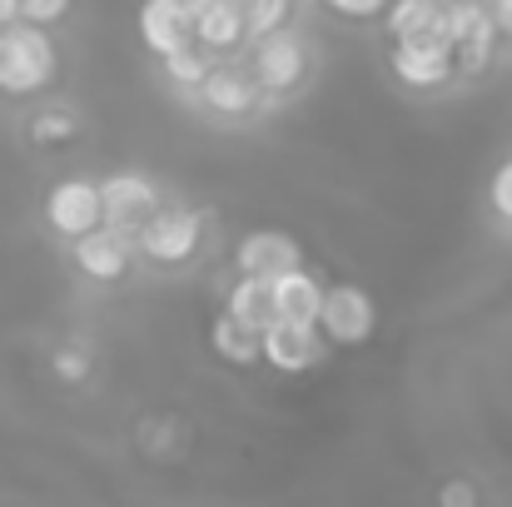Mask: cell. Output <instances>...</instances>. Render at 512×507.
<instances>
[{
  "mask_svg": "<svg viewBox=\"0 0 512 507\" xmlns=\"http://www.w3.org/2000/svg\"><path fill=\"white\" fill-rule=\"evenodd\" d=\"M75 130H80V120H75V110H65V105H50V110H40V115L30 120V140H35V145H70Z\"/></svg>",
  "mask_w": 512,
  "mask_h": 507,
  "instance_id": "cell-20",
  "label": "cell"
},
{
  "mask_svg": "<svg viewBox=\"0 0 512 507\" xmlns=\"http://www.w3.org/2000/svg\"><path fill=\"white\" fill-rule=\"evenodd\" d=\"M388 65L408 90H443L458 80L453 40H448V5L433 0H403L388 5Z\"/></svg>",
  "mask_w": 512,
  "mask_h": 507,
  "instance_id": "cell-1",
  "label": "cell"
},
{
  "mask_svg": "<svg viewBox=\"0 0 512 507\" xmlns=\"http://www.w3.org/2000/svg\"><path fill=\"white\" fill-rule=\"evenodd\" d=\"M219 60H209L199 45L194 50H184V55H170L165 60V80H170L174 90H189V95H199V85L209 80V70H214Z\"/></svg>",
  "mask_w": 512,
  "mask_h": 507,
  "instance_id": "cell-19",
  "label": "cell"
},
{
  "mask_svg": "<svg viewBox=\"0 0 512 507\" xmlns=\"http://www.w3.org/2000/svg\"><path fill=\"white\" fill-rule=\"evenodd\" d=\"M438 507H478L473 478H448V483L438 488Z\"/></svg>",
  "mask_w": 512,
  "mask_h": 507,
  "instance_id": "cell-25",
  "label": "cell"
},
{
  "mask_svg": "<svg viewBox=\"0 0 512 507\" xmlns=\"http://www.w3.org/2000/svg\"><path fill=\"white\" fill-rule=\"evenodd\" d=\"M448 40H453V65L458 75H483L493 65V50H498V30H493V15L488 5H448Z\"/></svg>",
  "mask_w": 512,
  "mask_h": 507,
  "instance_id": "cell-9",
  "label": "cell"
},
{
  "mask_svg": "<svg viewBox=\"0 0 512 507\" xmlns=\"http://www.w3.org/2000/svg\"><path fill=\"white\" fill-rule=\"evenodd\" d=\"M100 209H105V229H120V234H140L160 209H165V194L150 174H135V169H120L110 179H100Z\"/></svg>",
  "mask_w": 512,
  "mask_h": 507,
  "instance_id": "cell-5",
  "label": "cell"
},
{
  "mask_svg": "<svg viewBox=\"0 0 512 507\" xmlns=\"http://www.w3.org/2000/svg\"><path fill=\"white\" fill-rule=\"evenodd\" d=\"M259 353H264V363L279 368V373H309V368L324 363L329 343L319 338V329H309V324H279V319H274V324L259 334Z\"/></svg>",
  "mask_w": 512,
  "mask_h": 507,
  "instance_id": "cell-10",
  "label": "cell"
},
{
  "mask_svg": "<svg viewBox=\"0 0 512 507\" xmlns=\"http://www.w3.org/2000/svg\"><path fill=\"white\" fill-rule=\"evenodd\" d=\"M224 314H229L234 324L264 334V329L274 324V289L259 284V279H239V284L229 289V299H224Z\"/></svg>",
  "mask_w": 512,
  "mask_h": 507,
  "instance_id": "cell-16",
  "label": "cell"
},
{
  "mask_svg": "<svg viewBox=\"0 0 512 507\" xmlns=\"http://www.w3.org/2000/svg\"><path fill=\"white\" fill-rule=\"evenodd\" d=\"M488 204H493V214H498L503 224H512V160H503L498 174H493V184H488Z\"/></svg>",
  "mask_w": 512,
  "mask_h": 507,
  "instance_id": "cell-22",
  "label": "cell"
},
{
  "mask_svg": "<svg viewBox=\"0 0 512 507\" xmlns=\"http://www.w3.org/2000/svg\"><path fill=\"white\" fill-rule=\"evenodd\" d=\"M329 15L339 20H388L383 0H329Z\"/></svg>",
  "mask_w": 512,
  "mask_h": 507,
  "instance_id": "cell-23",
  "label": "cell"
},
{
  "mask_svg": "<svg viewBox=\"0 0 512 507\" xmlns=\"http://www.w3.org/2000/svg\"><path fill=\"white\" fill-rule=\"evenodd\" d=\"M199 105H204L209 115H219V120H244V115H254V110L264 105V95H259V85L249 80L244 65L219 60V65L209 70V80L199 85Z\"/></svg>",
  "mask_w": 512,
  "mask_h": 507,
  "instance_id": "cell-11",
  "label": "cell"
},
{
  "mask_svg": "<svg viewBox=\"0 0 512 507\" xmlns=\"http://www.w3.org/2000/svg\"><path fill=\"white\" fill-rule=\"evenodd\" d=\"M274 289V319L279 324H319V309H324V284L309 274V269H294L284 279L269 284Z\"/></svg>",
  "mask_w": 512,
  "mask_h": 507,
  "instance_id": "cell-15",
  "label": "cell"
},
{
  "mask_svg": "<svg viewBox=\"0 0 512 507\" xmlns=\"http://www.w3.org/2000/svg\"><path fill=\"white\" fill-rule=\"evenodd\" d=\"M65 15H70L65 0H35V5H20V25H35V30H45V25H55V20H65Z\"/></svg>",
  "mask_w": 512,
  "mask_h": 507,
  "instance_id": "cell-24",
  "label": "cell"
},
{
  "mask_svg": "<svg viewBox=\"0 0 512 507\" xmlns=\"http://www.w3.org/2000/svg\"><path fill=\"white\" fill-rule=\"evenodd\" d=\"M70 254H75V269H80L85 279H100V284L125 279L130 264L140 259L135 234H120V229H95V234H85L80 244H70Z\"/></svg>",
  "mask_w": 512,
  "mask_h": 507,
  "instance_id": "cell-13",
  "label": "cell"
},
{
  "mask_svg": "<svg viewBox=\"0 0 512 507\" xmlns=\"http://www.w3.org/2000/svg\"><path fill=\"white\" fill-rule=\"evenodd\" d=\"M55 373H60L65 383H80V378H90V353H85L80 343H65V348H55Z\"/></svg>",
  "mask_w": 512,
  "mask_h": 507,
  "instance_id": "cell-21",
  "label": "cell"
},
{
  "mask_svg": "<svg viewBox=\"0 0 512 507\" xmlns=\"http://www.w3.org/2000/svg\"><path fill=\"white\" fill-rule=\"evenodd\" d=\"M15 20H20V5L15 0H0V30H10Z\"/></svg>",
  "mask_w": 512,
  "mask_h": 507,
  "instance_id": "cell-27",
  "label": "cell"
},
{
  "mask_svg": "<svg viewBox=\"0 0 512 507\" xmlns=\"http://www.w3.org/2000/svg\"><path fill=\"white\" fill-rule=\"evenodd\" d=\"M194 45H199L209 60L234 55L239 45H249L244 5H239V0H204V5H194Z\"/></svg>",
  "mask_w": 512,
  "mask_h": 507,
  "instance_id": "cell-14",
  "label": "cell"
},
{
  "mask_svg": "<svg viewBox=\"0 0 512 507\" xmlns=\"http://www.w3.org/2000/svg\"><path fill=\"white\" fill-rule=\"evenodd\" d=\"M289 20H294V5H289V0H249V5H244V30H249V40H269V35L289 30Z\"/></svg>",
  "mask_w": 512,
  "mask_h": 507,
  "instance_id": "cell-18",
  "label": "cell"
},
{
  "mask_svg": "<svg viewBox=\"0 0 512 507\" xmlns=\"http://www.w3.org/2000/svg\"><path fill=\"white\" fill-rule=\"evenodd\" d=\"M234 269H239L244 279L274 284V279H284V274H294V269H309V264H304V249H299L294 234H284V229H249V234L234 244Z\"/></svg>",
  "mask_w": 512,
  "mask_h": 507,
  "instance_id": "cell-8",
  "label": "cell"
},
{
  "mask_svg": "<svg viewBox=\"0 0 512 507\" xmlns=\"http://www.w3.org/2000/svg\"><path fill=\"white\" fill-rule=\"evenodd\" d=\"M140 40L160 60L194 50V5H184V0H150L140 10Z\"/></svg>",
  "mask_w": 512,
  "mask_h": 507,
  "instance_id": "cell-12",
  "label": "cell"
},
{
  "mask_svg": "<svg viewBox=\"0 0 512 507\" xmlns=\"http://www.w3.org/2000/svg\"><path fill=\"white\" fill-rule=\"evenodd\" d=\"M45 224H50L60 239H70V244H80L85 234L105 229L100 179H80V174H70V179L50 184V194H45Z\"/></svg>",
  "mask_w": 512,
  "mask_h": 507,
  "instance_id": "cell-6",
  "label": "cell"
},
{
  "mask_svg": "<svg viewBox=\"0 0 512 507\" xmlns=\"http://www.w3.org/2000/svg\"><path fill=\"white\" fill-rule=\"evenodd\" d=\"M488 15H493V30L512 40V0H498V5H488Z\"/></svg>",
  "mask_w": 512,
  "mask_h": 507,
  "instance_id": "cell-26",
  "label": "cell"
},
{
  "mask_svg": "<svg viewBox=\"0 0 512 507\" xmlns=\"http://www.w3.org/2000/svg\"><path fill=\"white\" fill-rule=\"evenodd\" d=\"M244 70H249V80L259 85L264 105H269V100H284V95H294V90L304 85V75H309V45H304L299 30H279V35H269V40H254Z\"/></svg>",
  "mask_w": 512,
  "mask_h": 507,
  "instance_id": "cell-3",
  "label": "cell"
},
{
  "mask_svg": "<svg viewBox=\"0 0 512 507\" xmlns=\"http://www.w3.org/2000/svg\"><path fill=\"white\" fill-rule=\"evenodd\" d=\"M60 75V50L50 40V30H35V25H10L0 30V95H40L50 90Z\"/></svg>",
  "mask_w": 512,
  "mask_h": 507,
  "instance_id": "cell-2",
  "label": "cell"
},
{
  "mask_svg": "<svg viewBox=\"0 0 512 507\" xmlns=\"http://www.w3.org/2000/svg\"><path fill=\"white\" fill-rule=\"evenodd\" d=\"M209 343H214V353H219L229 368H254V363H264V353H259V334H254V329H244V324H234L229 314H219V319H214Z\"/></svg>",
  "mask_w": 512,
  "mask_h": 507,
  "instance_id": "cell-17",
  "label": "cell"
},
{
  "mask_svg": "<svg viewBox=\"0 0 512 507\" xmlns=\"http://www.w3.org/2000/svg\"><path fill=\"white\" fill-rule=\"evenodd\" d=\"M199 244H204V214H194V209H184V204H165V209L135 234L140 259L165 264V269L189 264V259L199 254Z\"/></svg>",
  "mask_w": 512,
  "mask_h": 507,
  "instance_id": "cell-4",
  "label": "cell"
},
{
  "mask_svg": "<svg viewBox=\"0 0 512 507\" xmlns=\"http://www.w3.org/2000/svg\"><path fill=\"white\" fill-rule=\"evenodd\" d=\"M314 329L334 348H358L378 329V309H373V299L358 284H334V289H324V309H319Z\"/></svg>",
  "mask_w": 512,
  "mask_h": 507,
  "instance_id": "cell-7",
  "label": "cell"
}]
</instances>
